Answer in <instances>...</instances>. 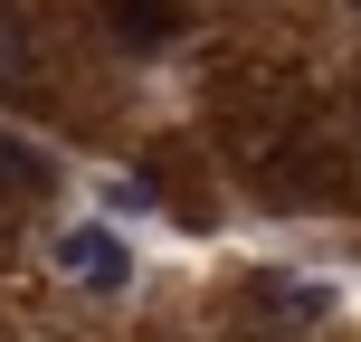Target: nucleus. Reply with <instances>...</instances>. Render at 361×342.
<instances>
[{
    "instance_id": "obj_1",
    "label": "nucleus",
    "mask_w": 361,
    "mask_h": 342,
    "mask_svg": "<svg viewBox=\"0 0 361 342\" xmlns=\"http://www.w3.org/2000/svg\"><path fill=\"white\" fill-rule=\"evenodd\" d=\"M57 267H67L76 286H95V295L133 286V248L114 228H95V219H86V228H57Z\"/></svg>"
},
{
    "instance_id": "obj_4",
    "label": "nucleus",
    "mask_w": 361,
    "mask_h": 342,
    "mask_svg": "<svg viewBox=\"0 0 361 342\" xmlns=\"http://www.w3.org/2000/svg\"><path fill=\"white\" fill-rule=\"evenodd\" d=\"M19 67H29V48H19V19L0 29V86H19Z\"/></svg>"
},
{
    "instance_id": "obj_3",
    "label": "nucleus",
    "mask_w": 361,
    "mask_h": 342,
    "mask_svg": "<svg viewBox=\"0 0 361 342\" xmlns=\"http://www.w3.org/2000/svg\"><path fill=\"white\" fill-rule=\"evenodd\" d=\"M38 190H48V152L0 133V200H38Z\"/></svg>"
},
{
    "instance_id": "obj_2",
    "label": "nucleus",
    "mask_w": 361,
    "mask_h": 342,
    "mask_svg": "<svg viewBox=\"0 0 361 342\" xmlns=\"http://www.w3.org/2000/svg\"><path fill=\"white\" fill-rule=\"evenodd\" d=\"M105 29L124 48H162V38H180V0H105Z\"/></svg>"
}]
</instances>
